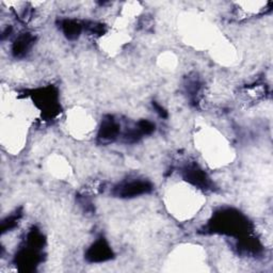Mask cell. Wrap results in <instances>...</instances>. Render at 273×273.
<instances>
[{"instance_id":"cell-5","label":"cell","mask_w":273,"mask_h":273,"mask_svg":"<svg viewBox=\"0 0 273 273\" xmlns=\"http://www.w3.org/2000/svg\"><path fill=\"white\" fill-rule=\"evenodd\" d=\"M118 132L117 125L113 121H105L100 131V138L105 141H112Z\"/></svg>"},{"instance_id":"cell-2","label":"cell","mask_w":273,"mask_h":273,"mask_svg":"<svg viewBox=\"0 0 273 273\" xmlns=\"http://www.w3.org/2000/svg\"><path fill=\"white\" fill-rule=\"evenodd\" d=\"M151 190V186L145 181H130L128 184H124L118 189V195L123 198H132L137 195L143 194Z\"/></svg>"},{"instance_id":"cell-3","label":"cell","mask_w":273,"mask_h":273,"mask_svg":"<svg viewBox=\"0 0 273 273\" xmlns=\"http://www.w3.org/2000/svg\"><path fill=\"white\" fill-rule=\"evenodd\" d=\"M32 44V38L29 34H24V36H20L13 45V54L16 55V57H20V55H24Z\"/></svg>"},{"instance_id":"cell-4","label":"cell","mask_w":273,"mask_h":273,"mask_svg":"<svg viewBox=\"0 0 273 273\" xmlns=\"http://www.w3.org/2000/svg\"><path fill=\"white\" fill-rule=\"evenodd\" d=\"M186 178L195 186H207L208 183L206 174L202 170L197 169V167H190V169H188Z\"/></svg>"},{"instance_id":"cell-6","label":"cell","mask_w":273,"mask_h":273,"mask_svg":"<svg viewBox=\"0 0 273 273\" xmlns=\"http://www.w3.org/2000/svg\"><path fill=\"white\" fill-rule=\"evenodd\" d=\"M63 31L69 39H75L80 34L81 27L78 23H75L73 20H66L63 23Z\"/></svg>"},{"instance_id":"cell-1","label":"cell","mask_w":273,"mask_h":273,"mask_svg":"<svg viewBox=\"0 0 273 273\" xmlns=\"http://www.w3.org/2000/svg\"><path fill=\"white\" fill-rule=\"evenodd\" d=\"M111 255L112 251L109 248L108 243L104 239H100L89 249L87 253V258L92 263H101L110 260Z\"/></svg>"}]
</instances>
